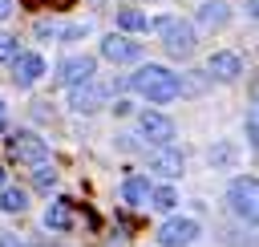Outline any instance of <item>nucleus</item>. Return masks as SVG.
<instances>
[{
    "instance_id": "obj_1",
    "label": "nucleus",
    "mask_w": 259,
    "mask_h": 247,
    "mask_svg": "<svg viewBox=\"0 0 259 247\" xmlns=\"http://www.w3.org/2000/svg\"><path fill=\"white\" fill-rule=\"evenodd\" d=\"M130 89L154 105H166L178 97V73H170L166 65H142L134 77H130Z\"/></svg>"
},
{
    "instance_id": "obj_2",
    "label": "nucleus",
    "mask_w": 259,
    "mask_h": 247,
    "mask_svg": "<svg viewBox=\"0 0 259 247\" xmlns=\"http://www.w3.org/2000/svg\"><path fill=\"white\" fill-rule=\"evenodd\" d=\"M158 32H162V45H166V53L170 57H190L194 53V28L186 24V20H178V16H154L150 20Z\"/></svg>"
},
{
    "instance_id": "obj_3",
    "label": "nucleus",
    "mask_w": 259,
    "mask_h": 247,
    "mask_svg": "<svg viewBox=\"0 0 259 247\" xmlns=\"http://www.w3.org/2000/svg\"><path fill=\"white\" fill-rule=\"evenodd\" d=\"M227 198H231V211L243 223L259 227V178H235L231 190H227Z\"/></svg>"
},
{
    "instance_id": "obj_4",
    "label": "nucleus",
    "mask_w": 259,
    "mask_h": 247,
    "mask_svg": "<svg viewBox=\"0 0 259 247\" xmlns=\"http://www.w3.org/2000/svg\"><path fill=\"white\" fill-rule=\"evenodd\" d=\"M12 158L24 162V166H45V162H49V146H45L40 134L16 130V134H12Z\"/></svg>"
},
{
    "instance_id": "obj_5",
    "label": "nucleus",
    "mask_w": 259,
    "mask_h": 247,
    "mask_svg": "<svg viewBox=\"0 0 259 247\" xmlns=\"http://www.w3.org/2000/svg\"><path fill=\"white\" fill-rule=\"evenodd\" d=\"M101 57L113 61V65H134V61H142V45L134 36L109 32V36H101Z\"/></svg>"
},
{
    "instance_id": "obj_6",
    "label": "nucleus",
    "mask_w": 259,
    "mask_h": 247,
    "mask_svg": "<svg viewBox=\"0 0 259 247\" xmlns=\"http://www.w3.org/2000/svg\"><path fill=\"white\" fill-rule=\"evenodd\" d=\"M146 166H150V170H154L158 178H178L186 162H182V150L166 142V146H154V150L146 154Z\"/></svg>"
},
{
    "instance_id": "obj_7",
    "label": "nucleus",
    "mask_w": 259,
    "mask_h": 247,
    "mask_svg": "<svg viewBox=\"0 0 259 247\" xmlns=\"http://www.w3.org/2000/svg\"><path fill=\"white\" fill-rule=\"evenodd\" d=\"M198 239V223L194 219H166L158 227V243L162 247H190Z\"/></svg>"
},
{
    "instance_id": "obj_8",
    "label": "nucleus",
    "mask_w": 259,
    "mask_h": 247,
    "mask_svg": "<svg viewBox=\"0 0 259 247\" xmlns=\"http://www.w3.org/2000/svg\"><path fill=\"white\" fill-rule=\"evenodd\" d=\"M105 101V89L97 81H81V85H69V105L73 113H97Z\"/></svg>"
},
{
    "instance_id": "obj_9",
    "label": "nucleus",
    "mask_w": 259,
    "mask_h": 247,
    "mask_svg": "<svg viewBox=\"0 0 259 247\" xmlns=\"http://www.w3.org/2000/svg\"><path fill=\"white\" fill-rule=\"evenodd\" d=\"M138 130H142V138L154 142V146L174 142V121H170L166 113H138Z\"/></svg>"
},
{
    "instance_id": "obj_10",
    "label": "nucleus",
    "mask_w": 259,
    "mask_h": 247,
    "mask_svg": "<svg viewBox=\"0 0 259 247\" xmlns=\"http://www.w3.org/2000/svg\"><path fill=\"white\" fill-rule=\"evenodd\" d=\"M40 73H45V57H40V53H16V57H12V77H16L20 89L36 85Z\"/></svg>"
},
{
    "instance_id": "obj_11",
    "label": "nucleus",
    "mask_w": 259,
    "mask_h": 247,
    "mask_svg": "<svg viewBox=\"0 0 259 247\" xmlns=\"http://www.w3.org/2000/svg\"><path fill=\"white\" fill-rule=\"evenodd\" d=\"M239 73H243V61H239L235 53H227V49L210 53V61H206V77H210V81H235Z\"/></svg>"
},
{
    "instance_id": "obj_12",
    "label": "nucleus",
    "mask_w": 259,
    "mask_h": 247,
    "mask_svg": "<svg viewBox=\"0 0 259 247\" xmlns=\"http://www.w3.org/2000/svg\"><path fill=\"white\" fill-rule=\"evenodd\" d=\"M93 73H97V61L93 57H69L65 65H61V81L65 85H81V81H93Z\"/></svg>"
},
{
    "instance_id": "obj_13",
    "label": "nucleus",
    "mask_w": 259,
    "mask_h": 247,
    "mask_svg": "<svg viewBox=\"0 0 259 247\" xmlns=\"http://www.w3.org/2000/svg\"><path fill=\"white\" fill-rule=\"evenodd\" d=\"M227 24H231V8H227L223 0H206V4L198 8V28L219 32V28H227Z\"/></svg>"
},
{
    "instance_id": "obj_14",
    "label": "nucleus",
    "mask_w": 259,
    "mask_h": 247,
    "mask_svg": "<svg viewBox=\"0 0 259 247\" xmlns=\"http://www.w3.org/2000/svg\"><path fill=\"white\" fill-rule=\"evenodd\" d=\"M121 198H125L130 207L150 202V182H146V178H125V182H121Z\"/></svg>"
},
{
    "instance_id": "obj_15",
    "label": "nucleus",
    "mask_w": 259,
    "mask_h": 247,
    "mask_svg": "<svg viewBox=\"0 0 259 247\" xmlns=\"http://www.w3.org/2000/svg\"><path fill=\"white\" fill-rule=\"evenodd\" d=\"M24 207H28V194L20 186H0V211L4 215H20Z\"/></svg>"
},
{
    "instance_id": "obj_16",
    "label": "nucleus",
    "mask_w": 259,
    "mask_h": 247,
    "mask_svg": "<svg viewBox=\"0 0 259 247\" xmlns=\"http://www.w3.org/2000/svg\"><path fill=\"white\" fill-rule=\"evenodd\" d=\"M117 28L121 32H146L150 28V16H142L138 8H121L117 12Z\"/></svg>"
},
{
    "instance_id": "obj_17",
    "label": "nucleus",
    "mask_w": 259,
    "mask_h": 247,
    "mask_svg": "<svg viewBox=\"0 0 259 247\" xmlns=\"http://www.w3.org/2000/svg\"><path fill=\"white\" fill-rule=\"evenodd\" d=\"M206 89H210L206 73H186V77H178V93H182V97H202Z\"/></svg>"
},
{
    "instance_id": "obj_18",
    "label": "nucleus",
    "mask_w": 259,
    "mask_h": 247,
    "mask_svg": "<svg viewBox=\"0 0 259 247\" xmlns=\"http://www.w3.org/2000/svg\"><path fill=\"white\" fill-rule=\"evenodd\" d=\"M45 227H49V231H69V227H73V215H69V207H65V202L49 207V211H45Z\"/></svg>"
},
{
    "instance_id": "obj_19",
    "label": "nucleus",
    "mask_w": 259,
    "mask_h": 247,
    "mask_svg": "<svg viewBox=\"0 0 259 247\" xmlns=\"http://www.w3.org/2000/svg\"><path fill=\"white\" fill-rule=\"evenodd\" d=\"M150 202H154L158 211H174V207H178V194H174L170 186H158V190H150Z\"/></svg>"
},
{
    "instance_id": "obj_20",
    "label": "nucleus",
    "mask_w": 259,
    "mask_h": 247,
    "mask_svg": "<svg viewBox=\"0 0 259 247\" xmlns=\"http://www.w3.org/2000/svg\"><path fill=\"white\" fill-rule=\"evenodd\" d=\"M235 158H239V150H235L231 142H219V146L210 150V162H214V166H231Z\"/></svg>"
},
{
    "instance_id": "obj_21",
    "label": "nucleus",
    "mask_w": 259,
    "mask_h": 247,
    "mask_svg": "<svg viewBox=\"0 0 259 247\" xmlns=\"http://www.w3.org/2000/svg\"><path fill=\"white\" fill-rule=\"evenodd\" d=\"M32 186H36V190H53V186H57V170H53L49 162H45V166H36V174H32Z\"/></svg>"
},
{
    "instance_id": "obj_22",
    "label": "nucleus",
    "mask_w": 259,
    "mask_h": 247,
    "mask_svg": "<svg viewBox=\"0 0 259 247\" xmlns=\"http://www.w3.org/2000/svg\"><path fill=\"white\" fill-rule=\"evenodd\" d=\"M12 57H16V36L12 32H0V65L12 61Z\"/></svg>"
},
{
    "instance_id": "obj_23",
    "label": "nucleus",
    "mask_w": 259,
    "mask_h": 247,
    "mask_svg": "<svg viewBox=\"0 0 259 247\" xmlns=\"http://www.w3.org/2000/svg\"><path fill=\"white\" fill-rule=\"evenodd\" d=\"M89 32V24H69V28H57V36H65V40H81Z\"/></svg>"
},
{
    "instance_id": "obj_24",
    "label": "nucleus",
    "mask_w": 259,
    "mask_h": 247,
    "mask_svg": "<svg viewBox=\"0 0 259 247\" xmlns=\"http://www.w3.org/2000/svg\"><path fill=\"white\" fill-rule=\"evenodd\" d=\"M247 138H251V146H255V154H259V126H247Z\"/></svg>"
},
{
    "instance_id": "obj_25",
    "label": "nucleus",
    "mask_w": 259,
    "mask_h": 247,
    "mask_svg": "<svg viewBox=\"0 0 259 247\" xmlns=\"http://www.w3.org/2000/svg\"><path fill=\"white\" fill-rule=\"evenodd\" d=\"M0 247H24L20 239H12V235H0Z\"/></svg>"
},
{
    "instance_id": "obj_26",
    "label": "nucleus",
    "mask_w": 259,
    "mask_h": 247,
    "mask_svg": "<svg viewBox=\"0 0 259 247\" xmlns=\"http://www.w3.org/2000/svg\"><path fill=\"white\" fill-rule=\"evenodd\" d=\"M247 16H255V20H259V0H251V4H247Z\"/></svg>"
},
{
    "instance_id": "obj_27",
    "label": "nucleus",
    "mask_w": 259,
    "mask_h": 247,
    "mask_svg": "<svg viewBox=\"0 0 259 247\" xmlns=\"http://www.w3.org/2000/svg\"><path fill=\"white\" fill-rule=\"evenodd\" d=\"M8 12H12V0H0V20H4Z\"/></svg>"
},
{
    "instance_id": "obj_28",
    "label": "nucleus",
    "mask_w": 259,
    "mask_h": 247,
    "mask_svg": "<svg viewBox=\"0 0 259 247\" xmlns=\"http://www.w3.org/2000/svg\"><path fill=\"white\" fill-rule=\"evenodd\" d=\"M251 101H255V105H259V81H255V85H251Z\"/></svg>"
},
{
    "instance_id": "obj_29",
    "label": "nucleus",
    "mask_w": 259,
    "mask_h": 247,
    "mask_svg": "<svg viewBox=\"0 0 259 247\" xmlns=\"http://www.w3.org/2000/svg\"><path fill=\"white\" fill-rule=\"evenodd\" d=\"M0 186H4V166H0Z\"/></svg>"
},
{
    "instance_id": "obj_30",
    "label": "nucleus",
    "mask_w": 259,
    "mask_h": 247,
    "mask_svg": "<svg viewBox=\"0 0 259 247\" xmlns=\"http://www.w3.org/2000/svg\"><path fill=\"white\" fill-rule=\"evenodd\" d=\"M0 121H4V101H0Z\"/></svg>"
},
{
    "instance_id": "obj_31",
    "label": "nucleus",
    "mask_w": 259,
    "mask_h": 247,
    "mask_svg": "<svg viewBox=\"0 0 259 247\" xmlns=\"http://www.w3.org/2000/svg\"><path fill=\"white\" fill-rule=\"evenodd\" d=\"M57 4H61V8H65V4H73V0H57Z\"/></svg>"
}]
</instances>
